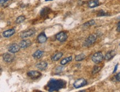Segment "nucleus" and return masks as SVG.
<instances>
[{
	"mask_svg": "<svg viewBox=\"0 0 120 92\" xmlns=\"http://www.w3.org/2000/svg\"><path fill=\"white\" fill-rule=\"evenodd\" d=\"M67 83L62 79H51L47 84V89L48 92H58L61 89L65 88Z\"/></svg>",
	"mask_w": 120,
	"mask_h": 92,
	"instance_id": "f257e3e1",
	"label": "nucleus"
},
{
	"mask_svg": "<svg viewBox=\"0 0 120 92\" xmlns=\"http://www.w3.org/2000/svg\"><path fill=\"white\" fill-rule=\"evenodd\" d=\"M97 38H98V35L96 34H91L90 35L87 37L85 40L84 41L83 46L85 47H89L94 44L96 41Z\"/></svg>",
	"mask_w": 120,
	"mask_h": 92,
	"instance_id": "f03ea898",
	"label": "nucleus"
},
{
	"mask_svg": "<svg viewBox=\"0 0 120 92\" xmlns=\"http://www.w3.org/2000/svg\"><path fill=\"white\" fill-rule=\"evenodd\" d=\"M104 59V55H103L102 53L100 51L97 52V53H95L93 55V56H92V61L96 64H98L102 62Z\"/></svg>",
	"mask_w": 120,
	"mask_h": 92,
	"instance_id": "7ed1b4c3",
	"label": "nucleus"
},
{
	"mask_svg": "<svg viewBox=\"0 0 120 92\" xmlns=\"http://www.w3.org/2000/svg\"><path fill=\"white\" fill-rule=\"evenodd\" d=\"M35 33H36V30L33 29H30L22 32L20 34V37L22 39H25L32 36L35 34Z\"/></svg>",
	"mask_w": 120,
	"mask_h": 92,
	"instance_id": "20e7f679",
	"label": "nucleus"
},
{
	"mask_svg": "<svg viewBox=\"0 0 120 92\" xmlns=\"http://www.w3.org/2000/svg\"><path fill=\"white\" fill-rule=\"evenodd\" d=\"M87 84V81L85 80L84 78H79L76 79V81L74 82L73 83V86L75 88H79L81 87H84L85 85H86Z\"/></svg>",
	"mask_w": 120,
	"mask_h": 92,
	"instance_id": "39448f33",
	"label": "nucleus"
},
{
	"mask_svg": "<svg viewBox=\"0 0 120 92\" xmlns=\"http://www.w3.org/2000/svg\"><path fill=\"white\" fill-rule=\"evenodd\" d=\"M27 76L32 79H37L41 76V73L37 71H30L27 72Z\"/></svg>",
	"mask_w": 120,
	"mask_h": 92,
	"instance_id": "423d86ee",
	"label": "nucleus"
},
{
	"mask_svg": "<svg viewBox=\"0 0 120 92\" xmlns=\"http://www.w3.org/2000/svg\"><path fill=\"white\" fill-rule=\"evenodd\" d=\"M21 47H20L19 44L14 43L9 46L8 47V51L11 53H18Z\"/></svg>",
	"mask_w": 120,
	"mask_h": 92,
	"instance_id": "0eeeda50",
	"label": "nucleus"
},
{
	"mask_svg": "<svg viewBox=\"0 0 120 92\" xmlns=\"http://www.w3.org/2000/svg\"><path fill=\"white\" fill-rule=\"evenodd\" d=\"M5 53L2 55L3 59H4V61H5L6 62H7V63L12 62V61L14 60V59H15V55L12 54V53Z\"/></svg>",
	"mask_w": 120,
	"mask_h": 92,
	"instance_id": "6e6552de",
	"label": "nucleus"
},
{
	"mask_svg": "<svg viewBox=\"0 0 120 92\" xmlns=\"http://www.w3.org/2000/svg\"><path fill=\"white\" fill-rule=\"evenodd\" d=\"M55 38H56V40L60 42H64V41L67 40L68 39V35L65 32H61L56 35Z\"/></svg>",
	"mask_w": 120,
	"mask_h": 92,
	"instance_id": "1a4fd4ad",
	"label": "nucleus"
},
{
	"mask_svg": "<svg viewBox=\"0 0 120 92\" xmlns=\"http://www.w3.org/2000/svg\"><path fill=\"white\" fill-rule=\"evenodd\" d=\"M32 42L30 40H23L19 43V45L21 49H26L31 45Z\"/></svg>",
	"mask_w": 120,
	"mask_h": 92,
	"instance_id": "9d476101",
	"label": "nucleus"
},
{
	"mask_svg": "<svg viewBox=\"0 0 120 92\" xmlns=\"http://www.w3.org/2000/svg\"><path fill=\"white\" fill-rule=\"evenodd\" d=\"M47 39V36H46L44 32H41L37 36V41L40 44H43L45 42Z\"/></svg>",
	"mask_w": 120,
	"mask_h": 92,
	"instance_id": "9b49d317",
	"label": "nucleus"
},
{
	"mask_svg": "<svg viewBox=\"0 0 120 92\" xmlns=\"http://www.w3.org/2000/svg\"><path fill=\"white\" fill-rule=\"evenodd\" d=\"M15 32H16V31H15V29H8L3 32L2 36L6 38H10L11 36H12V35L15 34Z\"/></svg>",
	"mask_w": 120,
	"mask_h": 92,
	"instance_id": "f8f14e48",
	"label": "nucleus"
},
{
	"mask_svg": "<svg viewBox=\"0 0 120 92\" xmlns=\"http://www.w3.org/2000/svg\"><path fill=\"white\" fill-rule=\"evenodd\" d=\"M116 55V53L115 50H111V51H108L106 53L104 59L106 61H110V60L113 59Z\"/></svg>",
	"mask_w": 120,
	"mask_h": 92,
	"instance_id": "ddd939ff",
	"label": "nucleus"
},
{
	"mask_svg": "<svg viewBox=\"0 0 120 92\" xmlns=\"http://www.w3.org/2000/svg\"><path fill=\"white\" fill-rule=\"evenodd\" d=\"M48 65V64L47 62H45V61H41V62L37 64L36 66L38 70L41 71H44L47 68Z\"/></svg>",
	"mask_w": 120,
	"mask_h": 92,
	"instance_id": "4468645a",
	"label": "nucleus"
},
{
	"mask_svg": "<svg viewBox=\"0 0 120 92\" xmlns=\"http://www.w3.org/2000/svg\"><path fill=\"white\" fill-rule=\"evenodd\" d=\"M43 54H44V51H41V50H37V51H35L34 53H33L32 56H33V57L34 59L38 60V59H41V58L43 57Z\"/></svg>",
	"mask_w": 120,
	"mask_h": 92,
	"instance_id": "2eb2a0df",
	"label": "nucleus"
},
{
	"mask_svg": "<svg viewBox=\"0 0 120 92\" xmlns=\"http://www.w3.org/2000/svg\"><path fill=\"white\" fill-rule=\"evenodd\" d=\"M99 4L100 2L98 0H90L88 2L87 6H88L89 8H93L98 7V6H99Z\"/></svg>",
	"mask_w": 120,
	"mask_h": 92,
	"instance_id": "dca6fc26",
	"label": "nucleus"
},
{
	"mask_svg": "<svg viewBox=\"0 0 120 92\" xmlns=\"http://www.w3.org/2000/svg\"><path fill=\"white\" fill-rule=\"evenodd\" d=\"M51 12V10H50V8L48 7H44L43 8L41 9V15L42 17H44V16H47V15L49 14V13Z\"/></svg>",
	"mask_w": 120,
	"mask_h": 92,
	"instance_id": "f3484780",
	"label": "nucleus"
},
{
	"mask_svg": "<svg viewBox=\"0 0 120 92\" xmlns=\"http://www.w3.org/2000/svg\"><path fill=\"white\" fill-rule=\"evenodd\" d=\"M63 56V53H61V52H59V53H58L54 55L51 57V59L53 61H57L58 60H59Z\"/></svg>",
	"mask_w": 120,
	"mask_h": 92,
	"instance_id": "a211bd4d",
	"label": "nucleus"
},
{
	"mask_svg": "<svg viewBox=\"0 0 120 92\" xmlns=\"http://www.w3.org/2000/svg\"><path fill=\"white\" fill-rule=\"evenodd\" d=\"M72 60H73V57H72L71 56H69V57H66V58H64V59H63L62 60H61L60 64L61 65L64 66V65H67V64H68L69 62H71V61H72Z\"/></svg>",
	"mask_w": 120,
	"mask_h": 92,
	"instance_id": "6ab92c4d",
	"label": "nucleus"
},
{
	"mask_svg": "<svg viewBox=\"0 0 120 92\" xmlns=\"http://www.w3.org/2000/svg\"><path fill=\"white\" fill-rule=\"evenodd\" d=\"M86 56L84 53H81L80 54L76 55L75 57V60L76 61H81L85 59Z\"/></svg>",
	"mask_w": 120,
	"mask_h": 92,
	"instance_id": "aec40b11",
	"label": "nucleus"
},
{
	"mask_svg": "<svg viewBox=\"0 0 120 92\" xmlns=\"http://www.w3.org/2000/svg\"><path fill=\"white\" fill-rule=\"evenodd\" d=\"M95 21L94 20L92 19V20H90L88 22L85 23L84 24H83V27H85V28H87V27H90L91 26H93L95 24Z\"/></svg>",
	"mask_w": 120,
	"mask_h": 92,
	"instance_id": "412c9836",
	"label": "nucleus"
},
{
	"mask_svg": "<svg viewBox=\"0 0 120 92\" xmlns=\"http://www.w3.org/2000/svg\"><path fill=\"white\" fill-rule=\"evenodd\" d=\"M25 19H26V17L24 16H20L17 18V19L16 20V24L22 23H23L24 21H25Z\"/></svg>",
	"mask_w": 120,
	"mask_h": 92,
	"instance_id": "4be33fe9",
	"label": "nucleus"
},
{
	"mask_svg": "<svg viewBox=\"0 0 120 92\" xmlns=\"http://www.w3.org/2000/svg\"><path fill=\"white\" fill-rule=\"evenodd\" d=\"M110 16V14L107 13V12H105L103 10H100L98 12L97 14V16L98 17H104V16Z\"/></svg>",
	"mask_w": 120,
	"mask_h": 92,
	"instance_id": "5701e85b",
	"label": "nucleus"
},
{
	"mask_svg": "<svg viewBox=\"0 0 120 92\" xmlns=\"http://www.w3.org/2000/svg\"><path fill=\"white\" fill-rule=\"evenodd\" d=\"M101 70V67H99V66H95L94 67L93 69V71H92V73H93V74H95V73H98V72H99Z\"/></svg>",
	"mask_w": 120,
	"mask_h": 92,
	"instance_id": "b1692460",
	"label": "nucleus"
},
{
	"mask_svg": "<svg viewBox=\"0 0 120 92\" xmlns=\"http://www.w3.org/2000/svg\"><path fill=\"white\" fill-rule=\"evenodd\" d=\"M64 67H61V66H58L55 68V71L57 73H60L61 72L63 71V70H64Z\"/></svg>",
	"mask_w": 120,
	"mask_h": 92,
	"instance_id": "393cba45",
	"label": "nucleus"
},
{
	"mask_svg": "<svg viewBox=\"0 0 120 92\" xmlns=\"http://www.w3.org/2000/svg\"><path fill=\"white\" fill-rule=\"evenodd\" d=\"M8 1H10V0H0L1 6H4V4H5L6 3H7V2H8Z\"/></svg>",
	"mask_w": 120,
	"mask_h": 92,
	"instance_id": "a878e982",
	"label": "nucleus"
},
{
	"mask_svg": "<svg viewBox=\"0 0 120 92\" xmlns=\"http://www.w3.org/2000/svg\"><path fill=\"white\" fill-rule=\"evenodd\" d=\"M115 79L118 82H120V72L117 73L115 76Z\"/></svg>",
	"mask_w": 120,
	"mask_h": 92,
	"instance_id": "bb28decb",
	"label": "nucleus"
},
{
	"mask_svg": "<svg viewBox=\"0 0 120 92\" xmlns=\"http://www.w3.org/2000/svg\"><path fill=\"white\" fill-rule=\"evenodd\" d=\"M118 64H117L116 66H115L114 70H113V73H115V72H116L117 70V68H118Z\"/></svg>",
	"mask_w": 120,
	"mask_h": 92,
	"instance_id": "cd10ccee",
	"label": "nucleus"
},
{
	"mask_svg": "<svg viewBox=\"0 0 120 92\" xmlns=\"http://www.w3.org/2000/svg\"><path fill=\"white\" fill-rule=\"evenodd\" d=\"M117 32H120V21L118 22L117 24Z\"/></svg>",
	"mask_w": 120,
	"mask_h": 92,
	"instance_id": "c85d7f7f",
	"label": "nucleus"
},
{
	"mask_svg": "<svg viewBox=\"0 0 120 92\" xmlns=\"http://www.w3.org/2000/svg\"><path fill=\"white\" fill-rule=\"evenodd\" d=\"M45 1H52V0H45Z\"/></svg>",
	"mask_w": 120,
	"mask_h": 92,
	"instance_id": "c756f323",
	"label": "nucleus"
},
{
	"mask_svg": "<svg viewBox=\"0 0 120 92\" xmlns=\"http://www.w3.org/2000/svg\"><path fill=\"white\" fill-rule=\"evenodd\" d=\"M1 73H2V68H1Z\"/></svg>",
	"mask_w": 120,
	"mask_h": 92,
	"instance_id": "7c9ffc66",
	"label": "nucleus"
},
{
	"mask_svg": "<svg viewBox=\"0 0 120 92\" xmlns=\"http://www.w3.org/2000/svg\"></svg>",
	"mask_w": 120,
	"mask_h": 92,
	"instance_id": "2f4dec72",
	"label": "nucleus"
}]
</instances>
